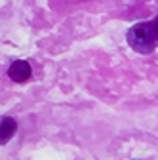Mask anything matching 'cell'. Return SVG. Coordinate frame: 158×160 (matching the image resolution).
Wrapping results in <instances>:
<instances>
[{"instance_id":"1","label":"cell","mask_w":158,"mask_h":160,"mask_svg":"<svg viewBox=\"0 0 158 160\" xmlns=\"http://www.w3.org/2000/svg\"><path fill=\"white\" fill-rule=\"evenodd\" d=\"M156 36L152 32V27H151V21L145 23H135L130 31H128V44L133 52L137 53H151L156 46Z\"/></svg>"},{"instance_id":"2","label":"cell","mask_w":158,"mask_h":160,"mask_svg":"<svg viewBox=\"0 0 158 160\" xmlns=\"http://www.w3.org/2000/svg\"><path fill=\"white\" fill-rule=\"evenodd\" d=\"M8 76L13 80V82H25V80L31 78V65L23 59L19 61H13L8 69Z\"/></svg>"},{"instance_id":"3","label":"cell","mask_w":158,"mask_h":160,"mask_svg":"<svg viewBox=\"0 0 158 160\" xmlns=\"http://www.w3.org/2000/svg\"><path fill=\"white\" fill-rule=\"evenodd\" d=\"M0 130H2V135H0V143L6 145L10 139L13 137L15 130H17V122L12 116H2V122H0Z\"/></svg>"},{"instance_id":"4","label":"cell","mask_w":158,"mask_h":160,"mask_svg":"<svg viewBox=\"0 0 158 160\" xmlns=\"http://www.w3.org/2000/svg\"><path fill=\"white\" fill-rule=\"evenodd\" d=\"M151 27H152V32H154V36H156V40H158V17L151 21Z\"/></svg>"}]
</instances>
